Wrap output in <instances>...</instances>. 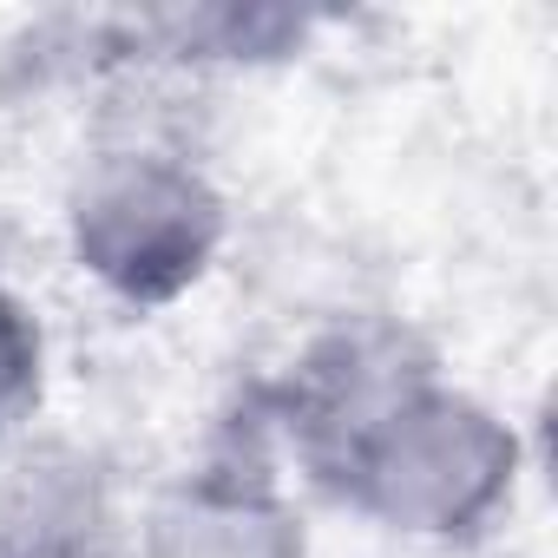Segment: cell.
<instances>
[{
    "label": "cell",
    "mask_w": 558,
    "mask_h": 558,
    "mask_svg": "<svg viewBox=\"0 0 558 558\" xmlns=\"http://www.w3.org/2000/svg\"><path fill=\"white\" fill-rule=\"evenodd\" d=\"M60 230L73 269L106 303L151 316L184 303L230 250V197L165 138H112L73 171Z\"/></svg>",
    "instance_id": "6da1fadb"
},
{
    "label": "cell",
    "mask_w": 558,
    "mask_h": 558,
    "mask_svg": "<svg viewBox=\"0 0 558 558\" xmlns=\"http://www.w3.org/2000/svg\"><path fill=\"white\" fill-rule=\"evenodd\" d=\"M138 558H310V525L256 460H210L145 506Z\"/></svg>",
    "instance_id": "277c9868"
},
{
    "label": "cell",
    "mask_w": 558,
    "mask_h": 558,
    "mask_svg": "<svg viewBox=\"0 0 558 558\" xmlns=\"http://www.w3.org/2000/svg\"><path fill=\"white\" fill-rule=\"evenodd\" d=\"M0 558H112V486L86 447L21 440L0 460Z\"/></svg>",
    "instance_id": "5b68a950"
},
{
    "label": "cell",
    "mask_w": 558,
    "mask_h": 558,
    "mask_svg": "<svg viewBox=\"0 0 558 558\" xmlns=\"http://www.w3.org/2000/svg\"><path fill=\"white\" fill-rule=\"evenodd\" d=\"M310 14L290 8H243V0H210V8H158L125 21V53L165 60V66H269L290 60L310 40Z\"/></svg>",
    "instance_id": "8992f818"
},
{
    "label": "cell",
    "mask_w": 558,
    "mask_h": 558,
    "mask_svg": "<svg viewBox=\"0 0 558 558\" xmlns=\"http://www.w3.org/2000/svg\"><path fill=\"white\" fill-rule=\"evenodd\" d=\"M440 375L434 349L381 310L329 316L290 362V375L269 388V421L290 440L296 466L329 493L342 460L375 434V421Z\"/></svg>",
    "instance_id": "3957f363"
},
{
    "label": "cell",
    "mask_w": 558,
    "mask_h": 558,
    "mask_svg": "<svg viewBox=\"0 0 558 558\" xmlns=\"http://www.w3.org/2000/svg\"><path fill=\"white\" fill-rule=\"evenodd\" d=\"M47 395V329L34 303L0 276V440L21 434Z\"/></svg>",
    "instance_id": "52a82bcc"
},
{
    "label": "cell",
    "mask_w": 558,
    "mask_h": 558,
    "mask_svg": "<svg viewBox=\"0 0 558 558\" xmlns=\"http://www.w3.org/2000/svg\"><path fill=\"white\" fill-rule=\"evenodd\" d=\"M519 473V427L493 401L434 375L375 421V434L342 460L329 499H342L349 512L395 538L466 545L512 506Z\"/></svg>",
    "instance_id": "7a4b0ae2"
}]
</instances>
